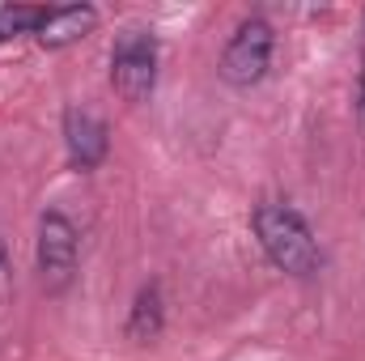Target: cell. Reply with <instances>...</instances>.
I'll list each match as a JSON object with an SVG mask.
<instances>
[{"instance_id": "5", "label": "cell", "mask_w": 365, "mask_h": 361, "mask_svg": "<svg viewBox=\"0 0 365 361\" xmlns=\"http://www.w3.org/2000/svg\"><path fill=\"white\" fill-rule=\"evenodd\" d=\"M64 145H68V162L77 171H98L106 162V153H110L106 123L86 106H68L64 111Z\"/></svg>"}, {"instance_id": "4", "label": "cell", "mask_w": 365, "mask_h": 361, "mask_svg": "<svg viewBox=\"0 0 365 361\" xmlns=\"http://www.w3.org/2000/svg\"><path fill=\"white\" fill-rule=\"evenodd\" d=\"M34 255H38V285L47 293H64L77 276V225L64 213L47 208L38 217V251Z\"/></svg>"}, {"instance_id": "6", "label": "cell", "mask_w": 365, "mask_h": 361, "mask_svg": "<svg viewBox=\"0 0 365 361\" xmlns=\"http://www.w3.org/2000/svg\"><path fill=\"white\" fill-rule=\"evenodd\" d=\"M93 26H98V9H93V4L47 9V17H43V26L34 30V39H38V47H47V51H60V47H68V43L86 39Z\"/></svg>"}, {"instance_id": "7", "label": "cell", "mask_w": 365, "mask_h": 361, "mask_svg": "<svg viewBox=\"0 0 365 361\" xmlns=\"http://www.w3.org/2000/svg\"><path fill=\"white\" fill-rule=\"evenodd\" d=\"M162 323H166L162 285H158V280H149V285L136 293V302H132V315H128V340L149 345V340H158V336H162Z\"/></svg>"}, {"instance_id": "8", "label": "cell", "mask_w": 365, "mask_h": 361, "mask_svg": "<svg viewBox=\"0 0 365 361\" xmlns=\"http://www.w3.org/2000/svg\"><path fill=\"white\" fill-rule=\"evenodd\" d=\"M9 289H13V260H9V247L0 238V302L9 298Z\"/></svg>"}, {"instance_id": "2", "label": "cell", "mask_w": 365, "mask_h": 361, "mask_svg": "<svg viewBox=\"0 0 365 361\" xmlns=\"http://www.w3.org/2000/svg\"><path fill=\"white\" fill-rule=\"evenodd\" d=\"M276 51V30L268 17L251 13L247 21H238V30L230 34L225 51H221V81H230L234 90H251L268 77Z\"/></svg>"}, {"instance_id": "3", "label": "cell", "mask_w": 365, "mask_h": 361, "mask_svg": "<svg viewBox=\"0 0 365 361\" xmlns=\"http://www.w3.org/2000/svg\"><path fill=\"white\" fill-rule=\"evenodd\" d=\"M110 86L128 106L149 102L158 90V39L149 30H123L110 47Z\"/></svg>"}, {"instance_id": "9", "label": "cell", "mask_w": 365, "mask_h": 361, "mask_svg": "<svg viewBox=\"0 0 365 361\" xmlns=\"http://www.w3.org/2000/svg\"><path fill=\"white\" fill-rule=\"evenodd\" d=\"M357 111H361V128H365V56H361V77H357Z\"/></svg>"}, {"instance_id": "1", "label": "cell", "mask_w": 365, "mask_h": 361, "mask_svg": "<svg viewBox=\"0 0 365 361\" xmlns=\"http://www.w3.org/2000/svg\"><path fill=\"white\" fill-rule=\"evenodd\" d=\"M251 230L264 247V255L272 260L280 272L306 280L314 276L319 264H323V251L314 243V230L306 225V217L289 204H276V200H264L255 213H251Z\"/></svg>"}]
</instances>
